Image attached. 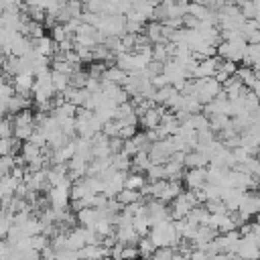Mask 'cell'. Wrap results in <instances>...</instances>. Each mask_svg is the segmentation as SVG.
<instances>
[{"label": "cell", "mask_w": 260, "mask_h": 260, "mask_svg": "<svg viewBox=\"0 0 260 260\" xmlns=\"http://www.w3.org/2000/svg\"><path fill=\"white\" fill-rule=\"evenodd\" d=\"M148 238L152 240V244L156 248L160 246H171V248H177L179 242H181V236L177 234L175 230V221L173 219H165L160 223H154L148 232Z\"/></svg>", "instance_id": "6da1fadb"}, {"label": "cell", "mask_w": 260, "mask_h": 260, "mask_svg": "<svg viewBox=\"0 0 260 260\" xmlns=\"http://www.w3.org/2000/svg\"><path fill=\"white\" fill-rule=\"evenodd\" d=\"M246 39L238 37V39H232V41H221L217 47H215V55L225 59V61H234V63H240L246 55Z\"/></svg>", "instance_id": "7a4b0ae2"}, {"label": "cell", "mask_w": 260, "mask_h": 260, "mask_svg": "<svg viewBox=\"0 0 260 260\" xmlns=\"http://www.w3.org/2000/svg\"><path fill=\"white\" fill-rule=\"evenodd\" d=\"M47 199H49V205L53 209H67L71 203V179L51 187L47 193Z\"/></svg>", "instance_id": "3957f363"}, {"label": "cell", "mask_w": 260, "mask_h": 260, "mask_svg": "<svg viewBox=\"0 0 260 260\" xmlns=\"http://www.w3.org/2000/svg\"><path fill=\"white\" fill-rule=\"evenodd\" d=\"M236 256L242 260H260V246L254 238V234L242 236L236 248Z\"/></svg>", "instance_id": "277c9868"}, {"label": "cell", "mask_w": 260, "mask_h": 260, "mask_svg": "<svg viewBox=\"0 0 260 260\" xmlns=\"http://www.w3.org/2000/svg\"><path fill=\"white\" fill-rule=\"evenodd\" d=\"M219 63H221V57H217V55L197 61V65H195V69H193V73H191V79H205V77H213V75H215V71H217V67H219Z\"/></svg>", "instance_id": "5b68a950"}, {"label": "cell", "mask_w": 260, "mask_h": 260, "mask_svg": "<svg viewBox=\"0 0 260 260\" xmlns=\"http://www.w3.org/2000/svg\"><path fill=\"white\" fill-rule=\"evenodd\" d=\"M236 211H242V213H248L250 217H254L256 213H260V191L258 189H250V191H244V197H242V203Z\"/></svg>", "instance_id": "8992f818"}, {"label": "cell", "mask_w": 260, "mask_h": 260, "mask_svg": "<svg viewBox=\"0 0 260 260\" xmlns=\"http://www.w3.org/2000/svg\"><path fill=\"white\" fill-rule=\"evenodd\" d=\"M32 83H35V75L28 73V71H22V73H18V75L12 77L14 93H20V95H30V91H32Z\"/></svg>", "instance_id": "52a82bcc"}, {"label": "cell", "mask_w": 260, "mask_h": 260, "mask_svg": "<svg viewBox=\"0 0 260 260\" xmlns=\"http://www.w3.org/2000/svg\"><path fill=\"white\" fill-rule=\"evenodd\" d=\"M183 179H185V185H187L189 189H193V191L201 189V187L207 183V179H205V169H187V171L183 173Z\"/></svg>", "instance_id": "ba28073f"}, {"label": "cell", "mask_w": 260, "mask_h": 260, "mask_svg": "<svg viewBox=\"0 0 260 260\" xmlns=\"http://www.w3.org/2000/svg\"><path fill=\"white\" fill-rule=\"evenodd\" d=\"M75 217H77V223L83 225V228H95L98 219L102 217L100 215V209L98 207H83V209H77L75 211Z\"/></svg>", "instance_id": "9c48e42d"}, {"label": "cell", "mask_w": 260, "mask_h": 260, "mask_svg": "<svg viewBox=\"0 0 260 260\" xmlns=\"http://www.w3.org/2000/svg\"><path fill=\"white\" fill-rule=\"evenodd\" d=\"M30 45H32V51H35V53H39V55H43V57H49V59H51V57L55 55V51H57V43H53L51 37L32 39Z\"/></svg>", "instance_id": "30bf717a"}, {"label": "cell", "mask_w": 260, "mask_h": 260, "mask_svg": "<svg viewBox=\"0 0 260 260\" xmlns=\"http://www.w3.org/2000/svg\"><path fill=\"white\" fill-rule=\"evenodd\" d=\"M183 165H185L187 169H205V167L209 165V156H205V154L199 152V150H189V152H185Z\"/></svg>", "instance_id": "8fae6325"}, {"label": "cell", "mask_w": 260, "mask_h": 260, "mask_svg": "<svg viewBox=\"0 0 260 260\" xmlns=\"http://www.w3.org/2000/svg\"><path fill=\"white\" fill-rule=\"evenodd\" d=\"M183 169H185V165L181 160H177V158H169L165 162V175H167L169 181H181L183 173H185Z\"/></svg>", "instance_id": "7c38bea8"}, {"label": "cell", "mask_w": 260, "mask_h": 260, "mask_svg": "<svg viewBox=\"0 0 260 260\" xmlns=\"http://www.w3.org/2000/svg\"><path fill=\"white\" fill-rule=\"evenodd\" d=\"M32 102H30V95H20V93H14L12 98H8V114H16L20 110H26L30 108Z\"/></svg>", "instance_id": "4fadbf2b"}, {"label": "cell", "mask_w": 260, "mask_h": 260, "mask_svg": "<svg viewBox=\"0 0 260 260\" xmlns=\"http://www.w3.org/2000/svg\"><path fill=\"white\" fill-rule=\"evenodd\" d=\"M146 175L144 173H136V171H130L126 175V181H124V187L126 189H134V191H142L144 185H146Z\"/></svg>", "instance_id": "5bb4252c"}, {"label": "cell", "mask_w": 260, "mask_h": 260, "mask_svg": "<svg viewBox=\"0 0 260 260\" xmlns=\"http://www.w3.org/2000/svg\"><path fill=\"white\" fill-rule=\"evenodd\" d=\"M132 225H134V230H136V234H138L140 238L148 236V232H150V228H152V225H150V219H148V215H146V211L132 215Z\"/></svg>", "instance_id": "9a60e30c"}, {"label": "cell", "mask_w": 260, "mask_h": 260, "mask_svg": "<svg viewBox=\"0 0 260 260\" xmlns=\"http://www.w3.org/2000/svg\"><path fill=\"white\" fill-rule=\"evenodd\" d=\"M110 160H112V169H114V171H124V173H128V171L132 169V156L124 154L122 150L116 152V154H112Z\"/></svg>", "instance_id": "2e32d148"}, {"label": "cell", "mask_w": 260, "mask_h": 260, "mask_svg": "<svg viewBox=\"0 0 260 260\" xmlns=\"http://www.w3.org/2000/svg\"><path fill=\"white\" fill-rule=\"evenodd\" d=\"M150 158H148V150H138L134 156H132V169L130 171H136V173H146V169L150 167Z\"/></svg>", "instance_id": "e0dca14e"}, {"label": "cell", "mask_w": 260, "mask_h": 260, "mask_svg": "<svg viewBox=\"0 0 260 260\" xmlns=\"http://www.w3.org/2000/svg\"><path fill=\"white\" fill-rule=\"evenodd\" d=\"M12 126H35V112L30 108L16 112L12 118Z\"/></svg>", "instance_id": "ac0fdd59"}, {"label": "cell", "mask_w": 260, "mask_h": 260, "mask_svg": "<svg viewBox=\"0 0 260 260\" xmlns=\"http://www.w3.org/2000/svg\"><path fill=\"white\" fill-rule=\"evenodd\" d=\"M41 154H43V148H41L39 144L30 142V140H26V142L20 146V156H22L26 162H30L32 158H37V156H41Z\"/></svg>", "instance_id": "d6986e66"}, {"label": "cell", "mask_w": 260, "mask_h": 260, "mask_svg": "<svg viewBox=\"0 0 260 260\" xmlns=\"http://www.w3.org/2000/svg\"><path fill=\"white\" fill-rule=\"evenodd\" d=\"M236 75L240 77V81H242L248 89H252V87H254V83L258 81L256 71H254L252 67H248V65H246V67H242V69H238V71H236Z\"/></svg>", "instance_id": "ffe728a7"}, {"label": "cell", "mask_w": 260, "mask_h": 260, "mask_svg": "<svg viewBox=\"0 0 260 260\" xmlns=\"http://www.w3.org/2000/svg\"><path fill=\"white\" fill-rule=\"evenodd\" d=\"M116 197V201L124 207V205H128V203H134V201H138V199H142V193L140 191H134V189H122L118 195H114Z\"/></svg>", "instance_id": "44dd1931"}, {"label": "cell", "mask_w": 260, "mask_h": 260, "mask_svg": "<svg viewBox=\"0 0 260 260\" xmlns=\"http://www.w3.org/2000/svg\"><path fill=\"white\" fill-rule=\"evenodd\" d=\"M51 83H53L57 93H63L69 87V75L59 73V71H51Z\"/></svg>", "instance_id": "7402d4cb"}, {"label": "cell", "mask_w": 260, "mask_h": 260, "mask_svg": "<svg viewBox=\"0 0 260 260\" xmlns=\"http://www.w3.org/2000/svg\"><path fill=\"white\" fill-rule=\"evenodd\" d=\"M136 248H138V254H140V258H150V256L154 254V250H156V246L152 244V240H150L148 236L140 238V240L136 242Z\"/></svg>", "instance_id": "603a6c76"}, {"label": "cell", "mask_w": 260, "mask_h": 260, "mask_svg": "<svg viewBox=\"0 0 260 260\" xmlns=\"http://www.w3.org/2000/svg\"><path fill=\"white\" fill-rule=\"evenodd\" d=\"M16 148H20V146H18V140H16L14 136H4V138H0V156L14 154Z\"/></svg>", "instance_id": "cb8c5ba5"}, {"label": "cell", "mask_w": 260, "mask_h": 260, "mask_svg": "<svg viewBox=\"0 0 260 260\" xmlns=\"http://www.w3.org/2000/svg\"><path fill=\"white\" fill-rule=\"evenodd\" d=\"M146 181L148 183H152V181H160V179H167V175H165V165H150L148 169H146Z\"/></svg>", "instance_id": "d4e9b609"}, {"label": "cell", "mask_w": 260, "mask_h": 260, "mask_svg": "<svg viewBox=\"0 0 260 260\" xmlns=\"http://www.w3.org/2000/svg\"><path fill=\"white\" fill-rule=\"evenodd\" d=\"M32 130H35V126H14L12 136H14L18 142H26V140H30Z\"/></svg>", "instance_id": "484cf974"}, {"label": "cell", "mask_w": 260, "mask_h": 260, "mask_svg": "<svg viewBox=\"0 0 260 260\" xmlns=\"http://www.w3.org/2000/svg\"><path fill=\"white\" fill-rule=\"evenodd\" d=\"M67 37H71V35L67 32V28H65L63 22H57L55 26H51V39H53V43H61V41H65Z\"/></svg>", "instance_id": "4316f807"}, {"label": "cell", "mask_w": 260, "mask_h": 260, "mask_svg": "<svg viewBox=\"0 0 260 260\" xmlns=\"http://www.w3.org/2000/svg\"><path fill=\"white\" fill-rule=\"evenodd\" d=\"M120 128H122L120 120H110V122H106V124L102 126V134H106L108 138H114V136L120 134Z\"/></svg>", "instance_id": "83f0119b"}, {"label": "cell", "mask_w": 260, "mask_h": 260, "mask_svg": "<svg viewBox=\"0 0 260 260\" xmlns=\"http://www.w3.org/2000/svg\"><path fill=\"white\" fill-rule=\"evenodd\" d=\"M173 256H175V248H171V246H160V248L154 250V254H152L150 258H152V260H173Z\"/></svg>", "instance_id": "f1b7e54d"}, {"label": "cell", "mask_w": 260, "mask_h": 260, "mask_svg": "<svg viewBox=\"0 0 260 260\" xmlns=\"http://www.w3.org/2000/svg\"><path fill=\"white\" fill-rule=\"evenodd\" d=\"M138 258H140V254H138L136 244H126V246H122L120 260H138Z\"/></svg>", "instance_id": "f546056e"}, {"label": "cell", "mask_w": 260, "mask_h": 260, "mask_svg": "<svg viewBox=\"0 0 260 260\" xmlns=\"http://www.w3.org/2000/svg\"><path fill=\"white\" fill-rule=\"evenodd\" d=\"M49 246V238L45 234H37V236H30V248L37 250V252H43L45 248Z\"/></svg>", "instance_id": "4dcf8cb0"}, {"label": "cell", "mask_w": 260, "mask_h": 260, "mask_svg": "<svg viewBox=\"0 0 260 260\" xmlns=\"http://www.w3.org/2000/svg\"><path fill=\"white\" fill-rule=\"evenodd\" d=\"M55 260H79V258H77V252L75 250L63 248V250H57L55 252Z\"/></svg>", "instance_id": "1f68e13d"}, {"label": "cell", "mask_w": 260, "mask_h": 260, "mask_svg": "<svg viewBox=\"0 0 260 260\" xmlns=\"http://www.w3.org/2000/svg\"><path fill=\"white\" fill-rule=\"evenodd\" d=\"M134 134H136V126H134V124H130V126H122L118 136H120L122 140H128V138H132Z\"/></svg>", "instance_id": "d6a6232c"}, {"label": "cell", "mask_w": 260, "mask_h": 260, "mask_svg": "<svg viewBox=\"0 0 260 260\" xmlns=\"http://www.w3.org/2000/svg\"><path fill=\"white\" fill-rule=\"evenodd\" d=\"M189 260H211V256H207L201 248H193V252H191V258Z\"/></svg>", "instance_id": "836d02e7"}, {"label": "cell", "mask_w": 260, "mask_h": 260, "mask_svg": "<svg viewBox=\"0 0 260 260\" xmlns=\"http://www.w3.org/2000/svg\"><path fill=\"white\" fill-rule=\"evenodd\" d=\"M254 8H256V20H260V0H254Z\"/></svg>", "instance_id": "e575fe53"}, {"label": "cell", "mask_w": 260, "mask_h": 260, "mask_svg": "<svg viewBox=\"0 0 260 260\" xmlns=\"http://www.w3.org/2000/svg\"><path fill=\"white\" fill-rule=\"evenodd\" d=\"M100 260H114V258H110V256H104V258H100Z\"/></svg>", "instance_id": "d590c367"}, {"label": "cell", "mask_w": 260, "mask_h": 260, "mask_svg": "<svg viewBox=\"0 0 260 260\" xmlns=\"http://www.w3.org/2000/svg\"><path fill=\"white\" fill-rule=\"evenodd\" d=\"M138 260H152V258H138Z\"/></svg>", "instance_id": "8d00e7d4"}]
</instances>
